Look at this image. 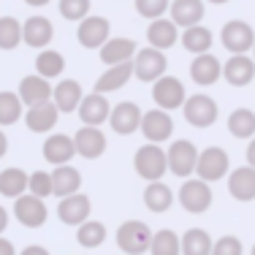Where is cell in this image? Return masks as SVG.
<instances>
[{
  "instance_id": "6da1fadb",
  "label": "cell",
  "mask_w": 255,
  "mask_h": 255,
  "mask_svg": "<svg viewBox=\"0 0 255 255\" xmlns=\"http://www.w3.org/2000/svg\"><path fill=\"white\" fill-rule=\"evenodd\" d=\"M133 168L144 182H160L168 171V160H166V149L160 144H144L136 149L133 155Z\"/></svg>"
},
{
  "instance_id": "7a4b0ae2",
  "label": "cell",
  "mask_w": 255,
  "mask_h": 255,
  "mask_svg": "<svg viewBox=\"0 0 255 255\" xmlns=\"http://www.w3.org/2000/svg\"><path fill=\"white\" fill-rule=\"evenodd\" d=\"M117 247L123 250V255H141L149 253V242H152V231L144 220H125L117 228Z\"/></svg>"
},
{
  "instance_id": "3957f363",
  "label": "cell",
  "mask_w": 255,
  "mask_h": 255,
  "mask_svg": "<svg viewBox=\"0 0 255 255\" xmlns=\"http://www.w3.org/2000/svg\"><path fill=\"white\" fill-rule=\"evenodd\" d=\"M177 201L182 204V209L190 212V215H204L206 209L212 206V201H215V196H212V185L198 177L193 179H185L177 193Z\"/></svg>"
},
{
  "instance_id": "277c9868",
  "label": "cell",
  "mask_w": 255,
  "mask_h": 255,
  "mask_svg": "<svg viewBox=\"0 0 255 255\" xmlns=\"http://www.w3.org/2000/svg\"><path fill=\"white\" fill-rule=\"evenodd\" d=\"M166 160H168V171L179 179H190L196 174V163H198V149L193 141L187 138H177L171 141V147L166 149Z\"/></svg>"
},
{
  "instance_id": "5b68a950",
  "label": "cell",
  "mask_w": 255,
  "mask_h": 255,
  "mask_svg": "<svg viewBox=\"0 0 255 255\" xmlns=\"http://www.w3.org/2000/svg\"><path fill=\"white\" fill-rule=\"evenodd\" d=\"M231 171V157L223 147H206L198 152V163H196V177L204 182H220L226 179Z\"/></svg>"
},
{
  "instance_id": "8992f818",
  "label": "cell",
  "mask_w": 255,
  "mask_h": 255,
  "mask_svg": "<svg viewBox=\"0 0 255 255\" xmlns=\"http://www.w3.org/2000/svg\"><path fill=\"white\" fill-rule=\"evenodd\" d=\"M182 114H185L187 125L193 128H212L220 117V109H217L215 98H209L206 93H196V95H187Z\"/></svg>"
},
{
  "instance_id": "52a82bcc",
  "label": "cell",
  "mask_w": 255,
  "mask_h": 255,
  "mask_svg": "<svg viewBox=\"0 0 255 255\" xmlns=\"http://www.w3.org/2000/svg\"><path fill=\"white\" fill-rule=\"evenodd\" d=\"M166 68H168V60H166V52L155 49V46H144V49L136 52L133 57V76L138 82H157L160 76H166Z\"/></svg>"
},
{
  "instance_id": "ba28073f",
  "label": "cell",
  "mask_w": 255,
  "mask_h": 255,
  "mask_svg": "<svg viewBox=\"0 0 255 255\" xmlns=\"http://www.w3.org/2000/svg\"><path fill=\"white\" fill-rule=\"evenodd\" d=\"M152 101H155L157 109H163V112H177V109H182L187 101V90H185V84H182V79L168 76V74L160 76L152 84Z\"/></svg>"
},
{
  "instance_id": "9c48e42d",
  "label": "cell",
  "mask_w": 255,
  "mask_h": 255,
  "mask_svg": "<svg viewBox=\"0 0 255 255\" xmlns=\"http://www.w3.org/2000/svg\"><path fill=\"white\" fill-rule=\"evenodd\" d=\"M220 44L226 46L231 54H247V52H253L255 30L247 25L245 19H231L220 30Z\"/></svg>"
},
{
  "instance_id": "30bf717a",
  "label": "cell",
  "mask_w": 255,
  "mask_h": 255,
  "mask_svg": "<svg viewBox=\"0 0 255 255\" xmlns=\"http://www.w3.org/2000/svg\"><path fill=\"white\" fill-rule=\"evenodd\" d=\"M112 38V22L106 16H84L76 27V41L84 49H101L106 41Z\"/></svg>"
},
{
  "instance_id": "8fae6325",
  "label": "cell",
  "mask_w": 255,
  "mask_h": 255,
  "mask_svg": "<svg viewBox=\"0 0 255 255\" xmlns=\"http://www.w3.org/2000/svg\"><path fill=\"white\" fill-rule=\"evenodd\" d=\"M141 136L147 138L149 144H163L171 138L174 133V120L168 112H163V109H149V112H144L141 117Z\"/></svg>"
},
{
  "instance_id": "7c38bea8",
  "label": "cell",
  "mask_w": 255,
  "mask_h": 255,
  "mask_svg": "<svg viewBox=\"0 0 255 255\" xmlns=\"http://www.w3.org/2000/svg\"><path fill=\"white\" fill-rule=\"evenodd\" d=\"M14 217L25 228H41L46 223V217H49V209H46L44 198L25 193V196L14 198Z\"/></svg>"
},
{
  "instance_id": "4fadbf2b",
  "label": "cell",
  "mask_w": 255,
  "mask_h": 255,
  "mask_svg": "<svg viewBox=\"0 0 255 255\" xmlns=\"http://www.w3.org/2000/svg\"><path fill=\"white\" fill-rule=\"evenodd\" d=\"M141 117H144V112L138 109V103L123 101V103H117V106H112L109 125H112V130L120 133V136H133V133L141 128Z\"/></svg>"
},
{
  "instance_id": "5bb4252c",
  "label": "cell",
  "mask_w": 255,
  "mask_h": 255,
  "mask_svg": "<svg viewBox=\"0 0 255 255\" xmlns=\"http://www.w3.org/2000/svg\"><path fill=\"white\" fill-rule=\"evenodd\" d=\"M76 144V155L84 157V160H98V157L106 152L109 141H106V133L95 125H82L74 136Z\"/></svg>"
},
{
  "instance_id": "9a60e30c",
  "label": "cell",
  "mask_w": 255,
  "mask_h": 255,
  "mask_svg": "<svg viewBox=\"0 0 255 255\" xmlns=\"http://www.w3.org/2000/svg\"><path fill=\"white\" fill-rule=\"evenodd\" d=\"M90 212H93V201H90L87 193H74V196L60 198L57 204V217L65 226L79 228L84 220H90Z\"/></svg>"
},
{
  "instance_id": "2e32d148",
  "label": "cell",
  "mask_w": 255,
  "mask_h": 255,
  "mask_svg": "<svg viewBox=\"0 0 255 255\" xmlns=\"http://www.w3.org/2000/svg\"><path fill=\"white\" fill-rule=\"evenodd\" d=\"M54 38V25L52 19H46V16H27L25 22H22V44L30 46V49H46V46L52 44Z\"/></svg>"
},
{
  "instance_id": "e0dca14e",
  "label": "cell",
  "mask_w": 255,
  "mask_h": 255,
  "mask_svg": "<svg viewBox=\"0 0 255 255\" xmlns=\"http://www.w3.org/2000/svg\"><path fill=\"white\" fill-rule=\"evenodd\" d=\"M223 79L231 87H247L255 79V60L253 54H231L223 63Z\"/></svg>"
},
{
  "instance_id": "ac0fdd59",
  "label": "cell",
  "mask_w": 255,
  "mask_h": 255,
  "mask_svg": "<svg viewBox=\"0 0 255 255\" xmlns=\"http://www.w3.org/2000/svg\"><path fill=\"white\" fill-rule=\"evenodd\" d=\"M76 114H79V120H82V125H95V128H101V125L109 120V114H112V103H109L106 95L90 93V95H84V98H82V103H79V109H76Z\"/></svg>"
},
{
  "instance_id": "d6986e66",
  "label": "cell",
  "mask_w": 255,
  "mask_h": 255,
  "mask_svg": "<svg viewBox=\"0 0 255 255\" xmlns=\"http://www.w3.org/2000/svg\"><path fill=\"white\" fill-rule=\"evenodd\" d=\"M25 125H27V130H33V133H49L54 130V125H57V120H60V112H57V106H54L52 101H44V103H35V106H27L25 109Z\"/></svg>"
},
{
  "instance_id": "ffe728a7",
  "label": "cell",
  "mask_w": 255,
  "mask_h": 255,
  "mask_svg": "<svg viewBox=\"0 0 255 255\" xmlns=\"http://www.w3.org/2000/svg\"><path fill=\"white\" fill-rule=\"evenodd\" d=\"M190 79L198 84V87H212L215 82L223 79V63L212 52L196 54L193 63H190Z\"/></svg>"
},
{
  "instance_id": "44dd1931",
  "label": "cell",
  "mask_w": 255,
  "mask_h": 255,
  "mask_svg": "<svg viewBox=\"0 0 255 255\" xmlns=\"http://www.w3.org/2000/svg\"><path fill=\"white\" fill-rule=\"evenodd\" d=\"M76 157V144L74 136H65V133H52L44 141V160L52 166H65Z\"/></svg>"
},
{
  "instance_id": "7402d4cb",
  "label": "cell",
  "mask_w": 255,
  "mask_h": 255,
  "mask_svg": "<svg viewBox=\"0 0 255 255\" xmlns=\"http://www.w3.org/2000/svg\"><path fill=\"white\" fill-rule=\"evenodd\" d=\"M82 98H84V90L76 79H63L52 90V103L57 106L60 114H74L79 109V103H82Z\"/></svg>"
},
{
  "instance_id": "603a6c76",
  "label": "cell",
  "mask_w": 255,
  "mask_h": 255,
  "mask_svg": "<svg viewBox=\"0 0 255 255\" xmlns=\"http://www.w3.org/2000/svg\"><path fill=\"white\" fill-rule=\"evenodd\" d=\"M228 193L231 198L247 204L255 201V168L253 166H239L234 171H228Z\"/></svg>"
},
{
  "instance_id": "cb8c5ba5",
  "label": "cell",
  "mask_w": 255,
  "mask_h": 255,
  "mask_svg": "<svg viewBox=\"0 0 255 255\" xmlns=\"http://www.w3.org/2000/svg\"><path fill=\"white\" fill-rule=\"evenodd\" d=\"M52 90L54 84L49 79L33 74V76H25L19 82V101L25 103V106H35V103H44V101H52Z\"/></svg>"
},
{
  "instance_id": "d4e9b609",
  "label": "cell",
  "mask_w": 255,
  "mask_h": 255,
  "mask_svg": "<svg viewBox=\"0 0 255 255\" xmlns=\"http://www.w3.org/2000/svg\"><path fill=\"white\" fill-rule=\"evenodd\" d=\"M171 22L177 27H193V25H201L204 14H206V5L204 0H171Z\"/></svg>"
},
{
  "instance_id": "484cf974",
  "label": "cell",
  "mask_w": 255,
  "mask_h": 255,
  "mask_svg": "<svg viewBox=\"0 0 255 255\" xmlns=\"http://www.w3.org/2000/svg\"><path fill=\"white\" fill-rule=\"evenodd\" d=\"M177 41H179V27L174 25L168 16H160V19L149 22V27H147V44L149 46L166 52V49H171Z\"/></svg>"
},
{
  "instance_id": "4316f807",
  "label": "cell",
  "mask_w": 255,
  "mask_h": 255,
  "mask_svg": "<svg viewBox=\"0 0 255 255\" xmlns=\"http://www.w3.org/2000/svg\"><path fill=\"white\" fill-rule=\"evenodd\" d=\"M130 79H133V60L130 63H120V65H109V68L103 71V76H98L93 93H101V95L117 93V90H123L125 84L130 82Z\"/></svg>"
},
{
  "instance_id": "83f0119b",
  "label": "cell",
  "mask_w": 255,
  "mask_h": 255,
  "mask_svg": "<svg viewBox=\"0 0 255 255\" xmlns=\"http://www.w3.org/2000/svg\"><path fill=\"white\" fill-rule=\"evenodd\" d=\"M74 193H82V174H79V168H74L71 163L54 166V171H52V196L65 198V196H74Z\"/></svg>"
},
{
  "instance_id": "f1b7e54d",
  "label": "cell",
  "mask_w": 255,
  "mask_h": 255,
  "mask_svg": "<svg viewBox=\"0 0 255 255\" xmlns=\"http://www.w3.org/2000/svg\"><path fill=\"white\" fill-rule=\"evenodd\" d=\"M98 52H101V63L109 68V65L130 63L138 49H136V41L133 38H109Z\"/></svg>"
},
{
  "instance_id": "f546056e",
  "label": "cell",
  "mask_w": 255,
  "mask_h": 255,
  "mask_svg": "<svg viewBox=\"0 0 255 255\" xmlns=\"http://www.w3.org/2000/svg\"><path fill=\"white\" fill-rule=\"evenodd\" d=\"M174 201H177V196H174L171 187L163 179L160 182H147V187H144V206H147L149 212L163 215L166 209H171Z\"/></svg>"
},
{
  "instance_id": "4dcf8cb0",
  "label": "cell",
  "mask_w": 255,
  "mask_h": 255,
  "mask_svg": "<svg viewBox=\"0 0 255 255\" xmlns=\"http://www.w3.org/2000/svg\"><path fill=\"white\" fill-rule=\"evenodd\" d=\"M179 41L182 46H185L190 54H206L212 49V44H215V35H212L209 27L204 25H193V27H185L179 33Z\"/></svg>"
},
{
  "instance_id": "1f68e13d",
  "label": "cell",
  "mask_w": 255,
  "mask_h": 255,
  "mask_svg": "<svg viewBox=\"0 0 255 255\" xmlns=\"http://www.w3.org/2000/svg\"><path fill=\"white\" fill-rule=\"evenodd\" d=\"M27 179L30 174L22 171L19 166H8L0 171V196L5 198H19L27 193Z\"/></svg>"
},
{
  "instance_id": "d6a6232c",
  "label": "cell",
  "mask_w": 255,
  "mask_h": 255,
  "mask_svg": "<svg viewBox=\"0 0 255 255\" xmlns=\"http://www.w3.org/2000/svg\"><path fill=\"white\" fill-rule=\"evenodd\" d=\"M228 133L234 138L250 141L255 136V112H250V109H234L228 117Z\"/></svg>"
},
{
  "instance_id": "836d02e7",
  "label": "cell",
  "mask_w": 255,
  "mask_h": 255,
  "mask_svg": "<svg viewBox=\"0 0 255 255\" xmlns=\"http://www.w3.org/2000/svg\"><path fill=\"white\" fill-rule=\"evenodd\" d=\"M182 239V255H212V236L204 228H190L179 236Z\"/></svg>"
},
{
  "instance_id": "e575fe53",
  "label": "cell",
  "mask_w": 255,
  "mask_h": 255,
  "mask_svg": "<svg viewBox=\"0 0 255 255\" xmlns=\"http://www.w3.org/2000/svg\"><path fill=\"white\" fill-rule=\"evenodd\" d=\"M63 71H65V57L60 52H54V49H41L38 52V57H35V74L38 76H44V79H57V76H63Z\"/></svg>"
},
{
  "instance_id": "d590c367",
  "label": "cell",
  "mask_w": 255,
  "mask_h": 255,
  "mask_svg": "<svg viewBox=\"0 0 255 255\" xmlns=\"http://www.w3.org/2000/svg\"><path fill=\"white\" fill-rule=\"evenodd\" d=\"M19 117H25V103L19 101V95L3 90L0 93V128H8L14 123H19Z\"/></svg>"
},
{
  "instance_id": "8d00e7d4",
  "label": "cell",
  "mask_w": 255,
  "mask_h": 255,
  "mask_svg": "<svg viewBox=\"0 0 255 255\" xmlns=\"http://www.w3.org/2000/svg\"><path fill=\"white\" fill-rule=\"evenodd\" d=\"M149 255H182V239L171 228H160L152 234Z\"/></svg>"
},
{
  "instance_id": "74e56055",
  "label": "cell",
  "mask_w": 255,
  "mask_h": 255,
  "mask_svg": "<svg viewBox=\"0 0 255 255\" xmlns=\"http://www.w3.org/2000/svg\"><path fill=\"white\" fill-rule=\"evenodd\" d=\"M76 242L84 250H95V247H101L103 242H106V226L98 220H84L82 226L76 228Z\"/></svg>"
},
{
  "instance_id": "f35d334b",
  "label": "cell",
  "mask_w": 255,
  "mask_h": 255,
  "mask_svg": "<svg viewBox=\"0 0 255 255\" xmlns=\"http://www.w3.org/2000/svg\"><path fill=\"white\" fill-rule=\"evenodd\" d=\"M22 44V25L16 16H0V49L11 52Z\"/></svg>"
},
{
  "instance_id": "ab89813d",
  "label": "cell",
  "mask_w": 255,
  "mask_h": 255,
  "mask_svg": "<svg viewBox=\"0 0 255 255\" xmlns=\"http://www.w3.org/2000/svg\"><path fill=\"white\" fill-rule=\"evenodd\" d=\"M90 5H93L90 0H60L57 11L68 22H82L84 16H90Z\"/></svg>"
},
{
  "instance_id": "60d3db41",
  "label": "cell",
  "mask_w": 255,
  "mask_h": 255,
  "mask_svg": "<svg viewBox=\"0 0 255 255\" xmlns=\"http://www.w3.org/2000/svg\"><path fill=\"white\" fill-rule=\"evenodd\" d=\"M27 193H33V196L38 198H49L52 196V171H33L27 179Z\"/></svg>"
},
{
  "instance_id": "b9f144b4",
  "label": "cell",
  "mask_w": 255,
  "mask_h": 255,
  "mask_svg": "<svg viewBox=\"0 0 255 255\" xmlns=\"http://www.w3.org/2000/svg\"><path fill=\"white\" fill-rule=\"evenodd\" d=\"M136 3V11L138 16H144V19H160V16H166L168 5H171V0H133Z\"/></svg>"
},
{
  "instance_id": "7bdbcfd3",
  "label": "cell",
  "mask_w": 255,
  "mask_h": 255,
  "mask_svg": "<svg viewBox=\"0 0 255 255\" xmlns=\"http://www.w3.org/2000/svg\"><path fill=\"white\" fill-rule=\"evenodd\" d=\"M212 255H245V247H242L239 236H220V239L212 245Z\"/></svg>"
},
{
  "instance_id": "ee69618b",
  "label": "cell",
  "mask_w": 255,
  "mask_h": 255,
  "mask_svg": "<svg viewBox=\"0 0 255 255\" xmlns=\"http://www.w3.org/2000/svg\"><path fill=\"white\" fill-rule=\"evenodd\" d=\"M19 255H52V253L46 250L44 245H27V247H25V250H22Z\"/></svg>"
},
{
  "instance_id": "f6af8a7d",
  "label": "cell",
  "mask_w": 255,
  "mask_h": 255,
  "mask_svg": "<svg viewBox=\"0 0 255 255\" xmlns=\"http://www.w3.org/2000/svg\"><path fill=\"white\" fill-rule=\"evenodd\" d=\"M0 255H16V250H14V245H11L5 236H0Z\"/></svg>"
},
{
  "instance_id": "bcb514c9",
  "label": "cell",
  "mask_w": 255,
  "mask_h": 255,
  "mask_svg": "<svg viewBox=\"0 0 255 255\" xmlns=\"http://www.w3.org/2000/svg\"><path fill=\"white\" fill-rule=\"evenodd\" d=\"M245 157H247V166H253V168H255V136L250 138V144H247V152H245Z\"/></svg>"
},
{
  "instance_id": "7dc6e473",
  "label": "cell",
  "mask_w": 255,
  "mask_h": 255,
  "mask_svg": "<svg viewBox=\"0 0 255 255\" xmlns=\"http://www.w3.org/2000/svg\"><path fill=\"white\" fill-rule=\"evenodd\" d=\"M5 228H8V212H5V206H0V236Z\"/></svg>"
},
{
  "instance_id": "c3c4849f",
  "label": "cell",
  "mask_w": 255,
  "mask_h": 255,
  "mask_svg": "<svg viewBox=\"0 0 255 255\" xmlns=\"http://www.w3.org/2000/svg\"><path fill=\"white\" fill-rule=\"evenodd\" d=\"M5 152H8V136H5L3 130H0V160L5 157Z\"/></svg>"
},
{
  "instance_id": "681fc988",
  "label": "cell",
  "mask_w": 255,
  "mask_h": 255,
  "mask_svg": "<svg viewBox=\"0 0 255 255\" xmlns=\"http://www.w3.org/2000/svg\"><path fill=\"white\" fill-rule=\"evenodd\" d=\"M27 5H33V8H44V5H49L52 0H25Z\"/></svg>"
},
{
  "instance_id": "f907efd6",
  "label": "cell",
  "mask_w": 255,
  "mask_h": 255,
  "mask_svg": "<svg viewBox=\"0 0 255 255\" xmlns=\"http://www.w3.org/2000/svg\"><path fill=\"white\" fill-rule=\"evenodd\" d=\"M204 3H215V5H226L228 0H204Z\"/></svg>"
},
{
  "instance_id": "816d5d0a",
  "label": "cell",
  "mask_w": 255,
  "mask_h": 255,
  "mask_svg": "<svg viewBox=\"0 0 255 255\" xmlns=\"http://www.w3.org/2000/svg\"><path fill=\"white\" fill-rule=\"evenodd\" d=\"M253 60H255V44H253Z\"/></svg>"
},
{
  "instance_id": "f5cc1de1",
  "label": "cell",
  "mask_w": 255,
  "mask_h": 255,
  "mask_svg": "<svg viewBox=\"0 0 255 255\" xmlns=\"http://www.w3.org/2000/svg\"><path fill=\"white\" fill-rule=\"evenodd\" d=\"M250 255H255V245H253V250H250Z\"/></svg>"
}]
</instances>
